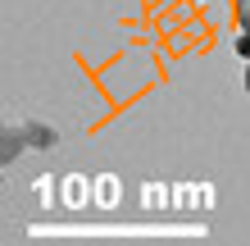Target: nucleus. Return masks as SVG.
I'll return each mask as SVG.
<instances>
[{
  "instance_id": "nucleus-5",
  "label": "nucleus",
  "mask_w": 250,
  "mask_h": 246,
  "mask_svg": "<svg viewBox=\"0 0 250 246\" xmlns=\"http://www.w3.org/2000/svg\"><path fill=\"white\" fill-rule=\"evenodd\" d=\"M237 55H241V60H250V19L241 23V37H237Z\"/></svg>"
},
{
  "instance_id": "nucleus-1",
  "label": "nucleus",
  "mask_w": 250,
  "mask_h": 246,
  "mask_svg": "<svg viewBox=\"0 0 250 246\" xmlns=\"http://www.w3.org/2000/svg\"><path fill=\"white\" fill-rule=\"evenodd\" d=\"M96 201V192H91V178H82V173H68V178H60V210H86Z\"/></svg>"
},
{
  "instance_id": "nucleus-4",
  "label": "nucleus",
  "mask_w": 250,
  "mask_h": 246,
  "mask_svg": "<svg viewBox=\"0 0 250 246\" xmlns=\"http://www.w3.org/2000/svg\"><path fill=\"white\" fill-rule=\"evenodd\" d=\"M23 141H27L23 128H9V133H5V164H9V160H19V146H23Z\"/></svg>"
},
{
  "instance_id": "nucleus-3",
  "label": "nucleus",
  "mask_w": 250,
  "mask_h": 246,
  "mask_svg": "<svg viewBox=\"0 0 250 246\" xmlns=\"http://www.w3.org/2000/svg\"><path fill=\"white\" fill-rule=\"evenodd\" d=\"M23 133H27V141H32V146H41V151L60 146V133H55V128H46V123H27Z\"/></svg>"
},
{
  "instance_id": "nucleus-6",
  "label": "nucleus",
  "mask_w": 250,
  "mask_h": 246,
  "mask_svg": "<svg viewBox=\"0 0 250 246\" xmlns=\"http://www.w3.org/2000/svg\"><path fill=\"white\" fill-rule=\"evenodd\" d=\"M246 91H250V64H246Z\"/></svg>"
},
{
  "instance_id": "nucleus-2",
  "label": "nucleus",
  "mask_w": 250,
  "mask_h": 246,
  "mask_svg": "<svg viewBox=\"0 0 250 246\" xmlns=\"http://www.w3.org/2000/svg\"><path fill=\"white\" fill-rule=\"evenodd\" d=\"M91 192H96V205H100V210H119L123 182L114 178V173H100V178H91Z\"/></svg>"
}]
</instances>
